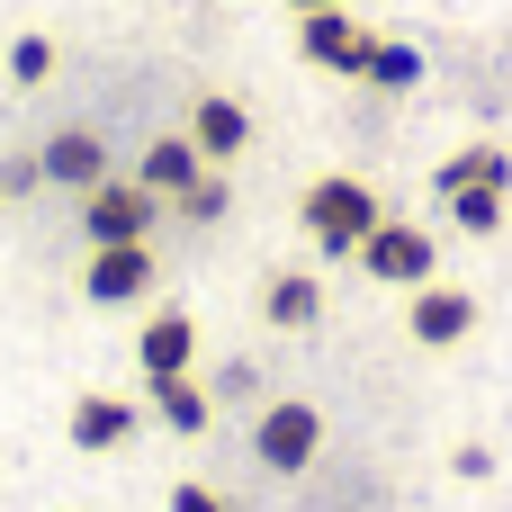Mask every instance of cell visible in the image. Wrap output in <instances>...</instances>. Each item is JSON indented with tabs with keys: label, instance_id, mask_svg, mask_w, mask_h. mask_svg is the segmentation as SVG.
<instances>
[{
	"label": "cell",
	"instance_id": "1",
	"mask_svg": "<svg viewBox=\"0 0 512 512\" xmlns=\"http://www.w3.org/2000/svg\"><path fill=\"white\" fill-rule=\"evenodd\" d=\"M378 189L360 180V171H324V180H306V198H297V225L315 234V252H360L369 234H378Z\"/></svg>",
	"mask_w": 512,
	"mask_h": 512
},
{
	"label": "cell",
	"instance_id": "2",
	"mask_svg": "<svg viewBox=\"0 0 512 512\" xmlns=\"http://www.w3.org/2000/svg\"><path fill=\"white\" fill-rule=\"evenodd\" d=\"M252 450H261V468H270V477H306V468H315V450H324V414H315L306 396H270V405H261V423H252Z\"/></svg>",
	"mask_w": 512,
	"mask_h": 512
},
{
	"label": "cell",
	"instance_id": "3",
	"mask_svg": "<svg viewBox=\"0 0 512 512\" xmlns=\"http://www.w3.org/2000/svg\"><path fill=\"white\" fill-rule=\"evenodd\" d=\"M378 288H423L432 270H441V243H432V225H405V216H378V234L351 252Z\"/></svg>",
	"mask_w": 512,
	"mask_h": 512
},
{
	"label": "cell",
	"instance_id": "4",
	"mask_svg": "<svg viewBox=\"0 0 512 512\" xmlns=\"http://www.w3.org/2000/svg\"><path fill=\"white\" fill-rule=\"evenodd\" d=\"M297 54H306L315 72L360 81V72H369V54H378V36H369L351 9H297Z\"/></svg>",
	"mask_w": 512,
	"mask_h": 512
},
{
	"label": "cell",
	"instance_id": "5",
	"mask_svg": "<svg viewBox=\"0 0 512 512\" xmlns=\"http://www.w3.org/2000/svg\"><path fill=\"white\" fill-rule=\"evenodd\" d=\"M162 225V198L144 189V180H99V189H81V234L90 243H144Z\"/></svg>",
	"mask_w": 512,
	"mask_h": 512
},
{
	"label": "cell",
	"instance_id": "6",
	"mask_svg": "<svg viewBox=\"0 0 512 512\" xmlns=\"http://www.w3.org/2000/svg\"><path fill=\"white\" fill-rule=\"evenodd\" d=\"M81 297H90V306H135V297H153V243H90Z\"/></svg>",
	"mask_w": 512,
	"mask_h": 512
},
{
	"label": "cell",
	"instance_id": "7",
	"mask_svg": "<svg viewBox=\"0 0 512 512\" xmlns=\"http://www.w3.org/2000/svg\"><path fill=\"white\" fill-rule=\"evenodd\" d=\"M405 333H414L423 351H450V342H468V333H477V297H468V288L423 279V288H414V306H405Z\"/></svg>",
	"mask_w": 512,
	"mask_h": 512
},
{
	"label": "cell",
	"instance_id": "8",
	"mask_svg": "<svg viewBox=\"0 0 512 512\" xmlns=\"http://www.w3.org/2000/svg\"><path fill=\"white\" fill-rule=\"evenodd\" d=\"M135 369H144V387H162V378H189V369H198V324H189L180 306L144 315V333H135Z\"/></svg>",
	"mask_w": 512,
	"mask_h": 512
},
{
	"label": "cell",
	"instance_id": "9",
	"mask_svg": "<svg viewBox=\"0 0 512 512\" xmlns=\"http://www.w3.org/2000/svg\"><path fill=\"white\" fill-rule=\"evenodd\" d=\"M189 144H198V153L225 171V162L252 144V108H243V99H225V90H207V99L189 108Z\"/></svg>",
	"mask_w": 512,
	"mask_h": 512
},
{
	"label": "cell",
	"instance_id": "10",
	"mask_svg": "<svg viewBox=\"0 0 512 512\" xmlns=\"http://www.w3.org/2000/svg\"><path fill=\"white\" fill-rule=\"evenodd\" d=\"M36 171H45L54 189H99V180H108V144H99L90 126H63V135H45Z\"/></svg>",
	"mask_w": 512,
	"mask_h": 512
},
{
	"label": "cell",
	"instance_id": "11",
	"mask_svg": "<svg viewBox=\"0 0 512 512\" xmlns=\"http://www.w3.org/2000/svg\"><path fill=\"white\" fill-rule=\"evenodd\" d=\"M198 171H207V153H198L189 135H153V144H144V162H135V180H144V189H153L162 207H171V198H180V189H189Z\"/></svg>",
	"mask_w": 512,
	"mask_h": 512
},
{
	"label": "cell",
	"instance_id": "12",
	"mask_svg": "<svg viewBox=\"0 0 512 512\" xmlns=\"http://www.w3.org/2000/svg\"><path fill=\"white\" fill-rule=\"evenodd\" d=\"M261 315H270L279 333H306V324L324 315V279H315V270H270V279H261Z\"/></svg>",
	"mask_w": 512,
	"mask_h": 512
},
{
	"label": "cell",
	"instance_id": "13",
	"mask_svg": "<svg viewBox=\"0 0 512 512\" xmlns=\"http://www.w3.org/2000/svg\"><path fill=\"white\" fill-rule=\"evenodd\" d=\"M135 423H144V414H135L126 396H81V405H72V450H126Z\"/></svg>",
	"mask_w": 512,
	"mask_h": 512
},
{
	"label": "cell",
	"instance_id": "14",
	"mask_svg": "<svg viewBox=\"0 0 512 512\" xmlns=\"http://www.w3.org/2000/svg\"><path fill=\"white\" fill-rule=\"evenodd\" d=\"M477 180H495V189H512V153L495 144V135H477V144H459L441 171H432V189L450 198V189H477Z\"/></svg>",
	"mask_w": 512,
	"mask_h": 512
},
{
	"label": "cell",
	"instance_id": "15",
	"mask_svg": "<svg viewBox=\"0 0 512 512\" xmlns=\"http://www.w3.org/2000/svg\"><path fill=\"white\" fill-rule=\"evenodd\" d=\"M153 414H162V432L198 441V432L216 423V387H198V378H162V387H153Z\"/></svg>",
	"mask_w": 512,
	"mask_h": 512
},
{
	"label": "cell",
	"instance_id": "16",
	"mask_svg": "<svg viewBox=\"0 0 512 512\" xmlns=\"http://www.w3.org/2000/svg\"><path fill=\"white\" fill-rule=\"evenodd\" d=\"M441 207H450V225H459V234H504V216H512V189L477 180V189H450Z\"/></svg>",
	"mask_w": 512,
	"mask_h": 512
},
{
	"label": "cell",
	"instance_id": "17",
	"mask_svg": "<svg viewBox=\"0 0 512 512\" xmlns=\"http://www.w3.org/2000/svg\"><path fill=\"white\" fill-rule=\"evenodd\" d=\"M171 216H180V225H225V216H234V180L207 162V171H198V180L171 198Z\"/></svg>",
	"mask_w": 512,
	"mask_h": 512
},
{
	"label": "cell",
	"instance_id": "18",
	"mask_svg": "<svg viewBox=\"0 0 512 512\" xmlns=\"http://www.w3.org/2000/svg\"><path fill=\"white\" fill-rule=\"evenodd\" d=\"M360 81H378V90H414V81H423V54H414L405 36H378V54H369Z\"/></svg>",
	"mask_w": 512,
	"mask_h": 512
},
{
	"label": "cell",
	"instance_id": "19",
	"mask_svg": "<svg viewBox=\"0 0 512 512\" xmlns=\"http://www.w3.org/2000/svg\"><path fill=\"white\" fill-rule=\"evenodd\" d=\"M9 81H18V90L54 81V36H18V45H9Z\"/></svg>",
	"mask_w": 512,
	"mask_h": 512
},
{
	"label": "cell",
	"instance_id": "20",
	"mask_svg": "<svg viewBox=\"0 0 512 512\" xmlns=\"http://www.w3.org/2000/svg\"><path fill=\"white\" fill-rule=\"evenodd\" d=\"M216 396H225V405L261 396V369H252V360H225V369H216Z\"/></svg>",
	"mask_w": 512,
	"mask_h": 512
},
{
	"label": "cell",
	"instance_id": "21",
	"mask_svg": "<svg viewBox=\"0 0 512 512\" xmlns=\"http://www.w3.org/2000/svg\"><path fill=\"white\" fill-rule=\"evenodd\" d=\"M450 468H459L468 486H486V477H495V450H486V441H459V450H450Z\"/></svg>",
	"mask_w": 512,
	"mask_h": 512
},
{
	"label": "cell",
	"instance_id": "22",
	"mask_svg": "<svg viewBox=\"0 0 512 512\" xmlns=\"http://www.w3.org/2000/svg\"><path fill=\"white\" fill-rule=\"evenodd\" d=\"M171 512H234V504H225L216 486H198V477H189V486H171Z\"/></svg>",
	"mask_w": 512,
	"mask_h": 512
},
{
	"label": "cell",
	"instance_id": "23",
	"mask_svg": "<svg viewBox=\"0 0 512 512\" xmlns=\"http://www.w3.org/2000/svg\"><path fill=\"white\" fill-rule=\"evenodd\" d=\"M288 9H342V0H288Z\"/></svg>",
	"mask_w": 512,
	"mask_h": 512
},
{
	"label": "cell",
	"instance_id": "24",
	"mask_svg": "<svg viewBox=\"0 0 512 512\" xmlns=\"http://www.w3.org/2000/svg\"><path fill=\"white\" fill-rule=\"evenodd\" d=\"M0 198H9V180H0Z\"/></svg>",
	"mask_w": 512,
	"mask_h": 512
}]
</instances>
